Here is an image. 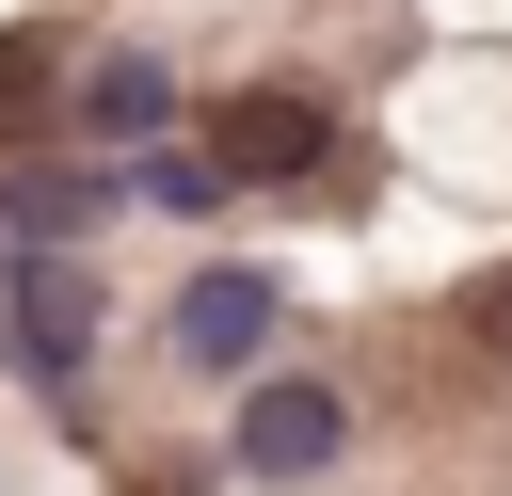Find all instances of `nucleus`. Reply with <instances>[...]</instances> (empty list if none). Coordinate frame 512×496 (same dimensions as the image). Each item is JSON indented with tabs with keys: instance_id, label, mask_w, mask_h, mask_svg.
<instances>
[{
	"instance_id": "1",
	"label": "nucleus",
	"mask_w": 512,
	"mask_h": 496,
	"mask_svg": "<svg viewBox=\"0 0 512 496\" xmlns=\"http://www.w3.org/2000/svg\"><path fill=\"white\" fill-rule=\"evenodd\" d=\"M96 320H112L96 256H64V240H0V368H16L32 400H80Z\"/></svg>"
},
{
	"instance_id": "2",
	"label": "nucleus",
	"mask_w": 512,
	"mask_h": 496,
	"mask_svg": "<svg viewBox=\"0 0 512 496\" xmlns=\"http://www.w3.org/2000/svg\"><path fill=\"white\" fill-rule=\"evenodd\" d=\"M336 448H352V400H336L320 368H256V384H240V432H224L240 480H320Z\"/></svg>"
},
{
	"instance_id": "3",
	"label": "nucleus",
	"mask_w": 512,
	"mask_h": 496,
	"mask_svg": "<svg viewBox=\"0 0 512 496\" xmlns=\"http://www.w3.org/2000/svg\"><path fill=\"white\" fill-rule=\"evenodd\" d=\"M160 336H176V368H208V384H256V352H272V272H240V256H224V272H192Z\"/></svg>"
},
{
	"instance_id": "4",
	"label": "nucleus",
	"mask_w": 512,
	"mask_h": 496,
	"mask_svg": "<svg viewBox=\"0 0 512 496\" xmlns=\"http://www.w3.org/2000/svg\"><path fill=\"white\" fill-rule=\"evenodd\" d=\"M64 128H80L96 160H160V144H176V80H160L144 48H112V64L64 80Z\"/></svg>"
},
{
	"instance_id": "5",
	"label": "nucleus",
	"mask_w": 512,
	"mask_h": 496,
	"mask_svg": "<svg viewBox=\"0 0 512 496\" xmlns=\"http://www.w3.org/2000/svg\"><path fill=\"white\" fill-rule=\"evenodd\" d=\"M320 144H336V112L320 96H224V128H208V160L256 192V176H320Z\"/></svg>"
},
{
	"instance_id": "6",
	"label": "nucleus",
	"mask_w": 512,
	"mask_h": 496,
	"mask_svg": "<svg viewBox=\"0 0 512 496\" xmlns=\"http://www.w3.org/2000/svg\"><path fill=\"white\" fill-rule=\"evenodd\" d=\"M96 208H128V160H16L0 176V240H64Z\"/></svg>"
},
{
	"instance_id": "7",
	"label": "nucleus",
	"mask_w": 512,
	"mask_h": 496,
	"mask_svg": "<svg viewBox=\"0 0 512 496\" xmlns=\"http://www.w3.org/2000/svg\"><path fill=\"white\" fill-rule=\"evenodd\" d=\"M128 192H144V208H208L224 160H208V144H160V160H128Z\"/></svg>"
},
{
	"instance_id": "8",
	"label": "nucleus",
	"mask_w": 512,
	"mask_h": 496,
	"mask_svg": "<svg viewBox=\"0 0 512 496\" xmlns=\"http://www.w3.org/2000/svg\"><path fill=\"white\" fill-rule=\"evenodd\" d=\"M32 80H48V48H32V32H0V96H32Z\"/></svg>"
},
{
	"instance_id": "9",
	"label": "nucleus",
	"mask_w": 512,
	"mask_h": 496,
	"mask_svg": "<svg viewBox=\"0 0 512 496\" xmlns=\"http://www.w3.org/2000/svg\"><path fill=\"white\" fill-rule=\"evenodd\" d=\"M480 336H496V352H512V272H496V288H480Z\"/></svg>"
}]
</instances>
